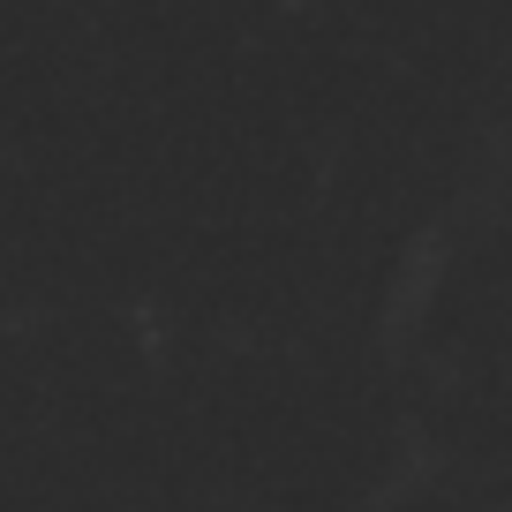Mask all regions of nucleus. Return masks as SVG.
I'll return each instance as SVG.
<instances>
[]
</instances>
